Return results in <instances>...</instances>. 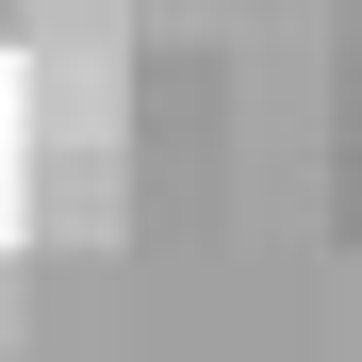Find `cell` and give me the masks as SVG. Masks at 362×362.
Returning a JSON list of instances; mask_svg holds the SVG:
<instances>
[{
    "label": "cell",
    "mask_w": 362,
    "mask_h": 362,
    "mask_svg": "<svg viewBox=\"0 0 362 362\" xmlns=\"http://www.w3.org/2000/svg\"><path fill=\"white\" fill-rule=\"evenodd\" d=\"M17 230L33 247H115L132 230V148H17Z\"/></svg>",
    "instance_id": "6da1fadb"
}]
</instances>
